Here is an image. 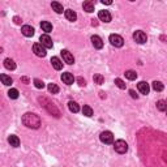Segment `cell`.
<instances>
[{
  "label": "cell",
  "instance_id": "cell-2",
  "mask_svg": "<svg viewBox=\"0 0 167 167\" xmlns=\"http://www.w3.org/2000/svg\"><path fill=\"white\" fill-rule=\"evenodd\" d=\"M114 149H115V151L119 153V154H124V153H127V150H128V145L124 140H118L114 144Z\"/></svg>",
  "mask_w": 167,
  "mask_h": 167
},
{
  "label": "cell",
  "instance_id": "cell-22",
  "mask_svg": "<svg viewBox=\"0 0 167 167\" xmlns=\"http://www.w3.org/2000/svg\"><path fill=\"white\" fill-rule=\"evenodd\" d=\"M0 80H1L3 84L8 85V86H9V85H12V82H13L12 79H10L9 76H7V74H0Z\"/></svg>",
  "mask_w": 167,
  "mask_h": 167
},
{
  "label": "cell",
  "instance_id": "cell-6",
  "mask_svg": "<svg viewBox=\"0 0 167 167\" xmlns=\"http://www.w3.org/2000/svg\"><path fill=\"white\" fill-rule=\"evenodd\" d=\"M39 41H41V45L43 46L45 48H52V39L50 38L48 34H42Z\"/></svg>",
  "mask_w": 167,
  "mask_h": 167
},
{
  "label": "cell",
  "instance_id": "cell-11",
  "mask_svg": "<svg viewBox=\"0 0 167 167\" xmlns=\"http://www.w3.org/2000/svg\"><path fill=\"white\" fill-rule=\"evenodd\" d=\"M21 33H22L25 37H33L34 35V27H31L30 25H24L21 27Z\"/></svg>",
  "mask_w": 167,
  "mask_h": 167
},
{
  "label": "cell",
  "instance_id": "cell-34",
  "mask_svg": "<svg viewBox=\"0 0 167 167\" xmlns=\"http://www.w3.org/2000/svg\"><path fill=\"white\" fill-rule=\"evenodd\" d=\"M13 21H15V24H17V25H20L21 24V19H20V17H15V19H13Z\"/></svg>",
  "mask_w": 167,
  "mask_h": 167
},
{
  "label": "cell",
  "instance_id": "cell-3",
  "mask_svg": "<svg viewBox=\"0 0 167 167\" xmlns=\"http://www.w3.org/2000/svg\"><path fill=\"white\" fill-rule=\"evenodd\" d=\"M108 39H110V43H111L112 46H115V47H122V46L124 45V39L118 34H111Z\"/></svg>",
  "mask_w": 167,
  "mask_h": 167
},
{
  "label": "cell",
  "instance_id": "cell-7",
  "mask_svg": "<svg viewBox=\"0 0 167 167\" xmlns=\"http://www.w3.org/2000/svg\"><path fill=\"white\" fill-rule=\"evenodd\" d=\"M33 51H34V54L37 56H39V58H45L46 54H47V52H46V48L41 43H35L33 46Z\"/></svg>",
  "mask_w": 167,
  "mask_h": 167
},
{
  "label": "cell",
  "instance_id": "cell-26",
  "mask_svg": "<svg viewBox=\"0 0 167 167\" xmlns=\"http://www.w3.org/2000/svg\"><path fill=\"white\" fill-rule=\"evenodd\" d=\"M163 84L162 82H159V81H154V82H153V89H154L155 91H162L163 90Z\"/></svg>",
  "mask_w": 167,
  "mask_h": 167
},
{
  "label": "cell",
  "instance_id": "cell-24",
  "mask_svg": "<svg viewBox=\"0 0 167 167\" xmlns=\"http://www.w3.org/2000/svg\"><path fill=\"white\" fill-rule=\"evenodd\" d=\"M82 114L85 116H88V118H90V116L93 115V110H91L90 106H84L82 107Z\"/></svg>",
  "mask_w": 167,
  "mask_h": 167
},
{
  "label": "cell",
  "instance_id": "cell-12",
  "mask_svg": "<svg viewBox=\"0 0 167 167\" xmlns=\"http://www.w3.org/2000/svg\"><path fill=\"white\" fill-rule=\"evenodd\" d=\"M62 80H63V82H64V84H67V85H72V84H73V81H74V77H73V74H72V73L65 72V73H63V74H62Z\"/></svg>",
  "mask_w": 167,
  "mask_h": 167
},
{
  "label": "cell",
  "instance_id": "cell-36",
  "mask_svg": "<svg viewBox=\"0 0 167 167\" xmlns=\"http://www.w3.org/2000/svg\"><path fill=\"white\" fill-rule=\"evenodd\" d=\"M166 112H167V111H166Z\"/></svg>",
  "mask_w": 167,
  "mask_h": 167
},
{
  "label": "cell",
  "instance_id": "cell-1",
  "mask_svg": "<svg viewBox=\"0 0 167 167\" xmlns=\"http://www.w3.org/2000/svg\"><path fill=\"white\" fill-rule=\"evenodd\" d=\"M22 123L25 124L26 127L29 128H39L41 125V119L38 115H35V114H25L22 116Z\"/></svg>",
  "mask_w": 167,
  "mask_h": 167
},
{
  "label": "cell",
  "instance_id": "cell-31",
  "mask_svg": "<svg viewBox=\"0 0 167 167\" xmlns=\"http://www.w3.org/2000/svg\"><path fill=\"white\" fill-rule=\"evenodd\" d=\"M34 85H35V88H37V89H43L45 88L43 81H41L39 79H35L34 80Z\"/></svg>",
  "mask_w": 167,
  "mask_h": 167
},
{
  "label": "cell",
  "instance_id": "cell-10",
  "mask_svg": "<svg viewBox=\"0 0 167 167\" xmlns=\"http://www.w3.org/2000/svg\"><path fill=\"white\" fill-rule=\"evenodd\" d=\"M137 88H138V91H140L141 94H145V95L149 94V91H150L149 84H148V82H145V81H141V82H138Z\"/></svg>",
  "mask_w": 167,
  "mask_h": 167
},
{
  "label": "cell",
  "instance_id": "cell-32",
  "mask_svg": "<svg viewBox=\"0 0 167 167\" xmlns=\"http://www.w3.org/2000/svg\"><path fill=\"white\" fill-rule=\"evenodd\" d=\"M77 82H79L80 86H85V85H86V82H85V80L82 77H79V79H77Z\"/></svg>",
  "mask_w": 167,
  "mask_h": 167
},
{
  "label": "cell",
  "instance_id": "cell-18",
  "mask_svg": "<svg viewBox=\"0 0 167 167\" xmlns=\"http://www.w3.org/2000/svg\"><path fill=\"white\" fill-rule=\"evenodd\" d=\"M82 7H84V10H86L89 13L94 12V3L93 1H85Z\"/></svg>",
  "mask_w": 167,
  "mask_h": 167
},
{
  "label": "cell",
  "instance_id": "cell-4",
  "mask_svg": "<svg viewBox=\"0 0 167 167\" xmlns=\"http://www.w3.org/2000/svg\"><path fill=\"white\" fill-rule=\"evenodd\" d=\"M99 138H101V141L105 143V144H112L114 143V134H112V132H110V131L102 132Z\"/></svg>",
  "mask_w": 167,
  "mask_h": 167
},
{
  "label": "cell",
  "instance_id": "cell-29",
  "mask_svg": "<svg viewBox=\"0 0 167 167\" xmlns=\"http://www.w3.org/2000/svg\"><path fill=\"white\" fill-rule=\"evenodd\" d=\"M8 95H9V98H12V99L19 98V90H17V89H10L8 91Z\"/></svg>",
  "mask_w": 167,
  "mask_h": 167
},
{
  "label": "cell",
  "instance_id": "cell-13",
  "mask_svg": "<svg viewBox=\"0 0 167 167\" xmlns=\"http://www.w3.org/2000/svg\"><path fill=\"white\" fill-rule=\"evenodd\" d=\"M91 43L95 48H102L103 47V41H102L101 37H98V35H93L91 37Z\"/></svg>",
  "mask_w": 167,
  "mask_h": 167
},
{
  "label": "cell",
  "instance_id": "cell-17",
  "mask_svg": "<svg viewBox=\"0 0 167 167\" xmlns=\"http://www.w3.org/2000/svg\"><path fill=\"white\" fill-rule=\"evenodd\" d=\"M41 27L42 30L46 31V33H50V31H52V25L48 22V21H42L41 22Z\"/></svg>",
  "mask_w": 167,
  "mask_h": 167
},
{
  "label": "cell",
  "instance_id": "cell-8",
  "mask_svg": "<svg viewBox=\"0 0 167 167\" xmlns=\"http://www.w3.org/2000/svg\"><path fill=\"white\" fill-rule=\"evenodd\" d=\"M62 56H63L64 62H65L67 64H73V63H74V58H73V55L71 54V52L68 51V50H63V51H62Z\"/></svg>",
  "mask_w": 167,
  "mask_h": 167
},
{
  "label": "cell",
  "instance_id": "cell-35",
  "mask_svg": "<svg viewBox=\"0 0 167 167\" xmlns=\"http://www.w3.org/2000/svg\"><path fill=\"white\" fill-rule=\"evenodd\" d=\"M102 3H103V4H108L110 5L112 1H111V0H102Z\"/></svg>",
  "mask_w": 167,
  "mask_h": 167
},
{
  "label": "cell",
  "instance_id": "cell-15",
  "mask_svg": "<svg viewBox=\"0 0 167 167\" xmlns=\"http://www.w3.org/2000/svg\"><path fill=\"white\" fill-rule=\"evenodd\" d=\"M65 17H67V20L71 21V22H73V21H76L77 20V15H76V12L72 9H67L65 10Z\"/></svg>",
  "mask_w": 167,
  "mask_h": 167
},
{
  "label": "cell",
  "instance_id": "cell-21",
  "mask_svg": "<svg viewBox=\"0 0 167 167\" xmlns=\"http://www.w3.org/2000/svg\"><path fill=\"white\" fill-rule=\"evenodd\" d=\"M4 67L7 69H15L16 68V64L12 59H5L4 60Z\"/></svg>",
  "mask_w": 167,
  "mask_h": 167
},
{
  "label": "cell",
  "instance_id": "cell-9",
  "mask_svg": "<svg viewBox=\"0 0 167 167\" xmlns=\"http://www.w3.org/2000/svg\"><path fill=\"white\" fill-rule=\"evenodd\" d=\"M98 19L101 21H103V22H110L111 21V15H110L108 10H99L98 13Z\"/></svg>",
  "mask_w": 167,
  "mask_h": 167
},
{
  "label": "cell",
  "instance_id": "cell-28",
  "mask_svg": "<svg viewBox=\"0 0 167 167\" xmlns=\"http://www.w3.org/2000/svg\"><path fill=\"white\" fill-rule=\"evenodd\" d=\"M48 90H50V93L56 94V93H59V86L56 84H48Z\"/></svg>",
  "mask_w": 167,
  "mask_h": 167
},
{
  "label": "cell",
  "instance_id": "cell-33",
  "mask_svg": "<svg viewBox=\"0 0 167 167\" xmlns=\"http://www.w3.org/2000/svg\"><path fill=\"white\" fill-rule=\"evenodd\" d=\"M129 94H131V97L134 98V99H137V98H138V95L136 94V91H134V90H129Z\"/></svg>",
  "mask_w": 167,
  "mask_h": 167
},
{
  "label": "cell",
  "instance_id": "cell-16",
  "mask_svg": "<svg viewBox=\"0 0 167 167\" xmlns=\"http://www.w3.org/2000/svg\"><path fill=\"white\" fill-rule=\"evenodd\" d=\"M8 143L10 144V146H13V148L20 146V140H19L17 136H15V134H10V136L8 137Z\"/></svg>",
  "mask_w": 167,
  "mask_h": 167
},
{
  "label": "cell",
  "instance_id": "cell-19",
  "mask_svg": "<svg viewBox=\"0 0 167 167\" xmlns=\"http://www.w3.org/2000/svg\"><path fill=\"white\" fill-rule=\"evenodd\" d=\"M51 7H52V9L55 10L56 13H63V5L60 4V3H58V1H52L51 3Z\"/></svg>",
  "mask_w": 167,
  "mask_h": 167
},
{
  "label": "cell",
  "instance_id": "cell-14",
  "mask_svg": "<svg viewBox=\"0 0 167 167\" xmlns=\"http://www.w3.org/2000/svg\"><path fill=\"white\" fill-rule=\"evenodd\" d=\"M51 64H52V67H54L56 71H60L63 68V62L58 58V56H54V58L51 59Z\"/></svg>",
  "mask_w": 167,
  "mask_h": 167
},
{
  "label": "cell",
  "instance_id": "cell-27",
  "mask_svg": "<svg viewBox=\"0 0 167 167\" xmlns=\"http://www.w3.org/2000/svg\"><path fill=\"white\" fill-rule=\"evenodd\" d=\"M125 77L128 80H136L137 79V73L134 71H127L125 72Z\"/></svg>",
  "mask_w": 167,
  "mask_h": 167
},
{
  "label": "cell",
  "instance_id": "cell-25",
  "mask_svg": "<svg viewBox=\"0 0 167 167\" xmlns=\"http://www.w3.org/2000/svg\"><path fill=\"white\" fill-rule=\"evenodd\" d=\"M93 80H94V82L98 84V85H102V84L105 82V77L102 76V74H94Z\"/></svg>",
  "mask_w": 167,
  "mask_h": 167
},
{
  "label": "cell",
  "instance_id": "cell-5",
  "mask_svg": "<svg viewBox=\"0 0 167 167\" xmlns=\"http://www.w3.org/2000/svg\"><path fill=\"white\" fill-rule=\"evenodd\" d=\"M133 39L136 41L138 45H143V43H145V42L148 41V37H146V34H145L144 31L138 30V31H136V33L133 34Z\"/></svg>",
  "mask_w": 167,
  "mask_h": 167
},
{
  "label": "cell",
  "instance_id": "cell-30",
  "mask_svg": "<svg viewBox=\"0 0 167 167\" xmlns=\"http://www.w3.org/2000/svg\"><path fill=\"white\" fill-rule=\"evenodd\" d=\"M115 85L119 89H125V82H124L122 79H115Z\"/></svg>",
  "mask_w": 167,
  "mask_h": 167
},
{
  "label": "cell",
  "instance_id": "cell-20",
  "mask_svg": "<svg viewBox=\"0 0 167 167\" xmlns=\"http://www.w3.org/2000/svg\"><path fill=\"white\" fill-rule=\"evenodd\" d=\"M68 108H69V111H71V112H79V111H80L79 105H77L76 102H73V101L68 102Z\"/></svg>",
  "mask_w": 167,
  "mask_h": 167
},
{
  "label": "cell",
  "instance_id": "cell-23",
  "mask_svg": "<svg viewBox=\"0 0 167 167\" xmlns=\"http://www.w3.org/2000/svg\"><path fill=\"white\" fill-rule=\"evenodd\" d=\"M157 108L159 111H167V102L166 101H158L157 102Z\"/></svg>",
  "mask_w": 167,
  "mask_h": 167
}]
</instances>
